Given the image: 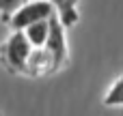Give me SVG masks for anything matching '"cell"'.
<instances>
[{"label": "cell", "instance_id": "1", "mask_svg": "<svg viewBox=\"0 0 123 116\" xmlns=\"http://www.w3.org/2000/svg\"><path fill=\"white\" fill-rule=\"evenodd\" d=\"M30 52L32 47L26 41L24 32H11L0 43V65L13 75H24Z\"/></svg>", "mask_w": 123, "mask_h": 116}, {"label": "cell", "instance_id": "2", "mask_svg": "<svg viewBox=\"0 0 123 116\" xmlns=\"http://www.w3.org/2000/svg\"><path fill=\"white\" fill-rule=\"evenodd\" d=\"M52 17H54V9L48 0H28L24 6H19L11 15V19L4 26H9L11 32H24L28 26L39 24V22H48Z\"/></svg>", "mask_w": 123, "mask_h": 116}, {"label": "cell", "instance_id": "3", "mask_svg": "<svg viewBox=\"0 0 123 116\" xmlns=\"http://www.w3.org/2000/svg\"><path fill=\"white\" fill-rule=\"evenodd\" d=\"M43 50L50 54V58H52V62H54L56 71H58L61 67H65V65H67V60H69L67 32H65L63 24L56 19V15L50 19V34H48V41H45Z\"/></svg>", "mask_w": 123, "mask_h": 116}, {"label": "cell", "instance_id": "4", "mask_svg": "<svg viewBox=\"0 0 123 116\" xmlns=\"http://www.w3.org/2000/svg\"><path fill=\"white\" fill-rule=\"evenodd\" d=\"M52 73H56V67H54L50 54L43 47L32 50L30 56H28L24 75H28V77H43V75H52Z\"/></svg>", "mask_w": 123, "mask_h": 116}, {"label": "cell", "instance_id": "5", "mask_svg": "<svg viewBox=\"0 0 123 116\" xmlns=\"http://www.w3.org/2000/svg\"><path fill=\"white\" fill-rule=\"evenodd\" d=\"M54 9V15L56 19L63 24L65 30L74 28L78 22H80V13H78V2L80 0H48Z\"/></svg>", "mask_w": 123, "mask_h": 116}, {"label": "cell", "instance_id": "6", "mask_svg": "<svg viewBox=\"0 0 123 116\" xmlns=\"http://www.w3.org/2000/svg\"><path fill=\"white\" fill-rule=\"evenodd\" d=\"M48 34H50V19H48V22L32 24V26H28V28L24 30V37H26V41L30 43L32 50L43 47L45 41H48Z\"/></svg>", "mask_w": 123, "mask_h": 116}, {"label": "cell", "instance_id": "7", "mask_svg": "<svg viewBox=\"0 0 123 116\" xmlns=\"http://www.w3.org/2000/svg\"><path fill=\"white\" fill-rule=\"evenodd\" d=\"M102 103H104L106 108H123V75L117 77V80L108 86V90L104 93Z\"/></svg>", "mask_w": 123, "mask_h": 116}, {"label": "cell", "instance_id": "8", "mask_svg": "<svg viewBox=\"0 0 123 116\" xmlns=\"http://www.w3.org/2000/svg\"><path fill=\"white\" fill-rule=\"evenodd\" d=\"M28 0H0V22L2 24H6L9 19H11V15L19 9V6H24Z\"/></svg>", "mask_w": 123, "mask_h": 116}, {"label": "cell", "instance_id": "9", "mask_svg": "<svg viewBox=\"0 0 123 116\" xmlns=\"http://www.w3.org/2000/svg\"><path fill=\"white\" fill-rule=\"evenodd\" d=\"M0 116H2V112H0Z\"/></svg>", "mask_w": 123, "mask_h": 116}]
</instances>
